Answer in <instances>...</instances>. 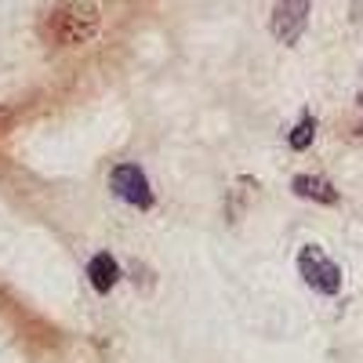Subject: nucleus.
<instances>
[{
	"instance_id": "7",
	"label": "nucleus",
	"mask_w": 363,
	"mask_h": 363,
	"mask_svg": "<svg viewBox=\"0 0 363 363\" xmlns=\"http://www.w3.org/2000/svg\"><path fill=\"white\" fill-rule=\"evenodd\" d=\"M313 138H316V120L306 113V116H301L298 120V124H294V131H291V149H298V153H301V149H309L313 145Z\"/></svg>"
},
{
	"instance_id": "3",
	"label": "nucleus",
	"mask_w": 363,
	"mask_h": 363,
	"mask_svg": "<svg viewBox=\"0 0 363 363\" xmlns=\"http://www.w3.org/2000/svg\"><path fill=\"white\" fill-rule=\"evenodd\" d=\"M109 189H113V196L116 200H124V203H131V207H142V211H149L153 207V189H149V178H145V171L138 167V164H120L113 174H109Z\"/></svg>"
},
{
	"instance_id": "8",
	"label": "nucleus",
	"mask_w": 363,
	"mask_h": 363,
	"mask_svg": "<svg viewBox=\"0 0 363 363\" xmlns=\"http://www.w3.org/2000/svg\"><path fill=\"white\" fill-rule=\"evenodd\" d=\"M359 106H363V95H359ZM359 135H363V124H359Z\"/></svg>"
},
{
	"instance_id": "4",
	"label": "nucleus",
	"mask_w": 363,
	"mask_h": 363,
	"mask_svg": "<svg viewBox=\"0 0 363 363\" xmlns=\"http://www.w3.org/2000/svg\"><path fill=\"white\" fill-rule=\"evenodd\" d=\"M309 4L313 0H280L277 4V11H272V33H277L280 44H298V37L306 33Z\"/></svg>"
},
{
	"instance_id": "1",
	"label": "nucleus",
	"mask_w": 363,
	"mask_h": 363,
	"mask_svg": "<svg viewBox=\"0 0 363 363\" xmlns=\"http://www.w3.org/2000/svg\"><path fill=\"white\" fill-rule=\"evenodd\" d=\"M48 33L58 44H84L99 33V15L91 4H84V0H66V4H58L51 11Z\"/></svg>"
},
{
	"instance_id": "5",
	"label": "nucleus",
	"mask_w": 363,
	"mask_h": 363,
	"mask_svg": "<svg viewBox=\"0 0 363 363\" xmlns=\"http://www.w3.org/2000/svg\"><path fill=\"white\" fill-rule=\"evenodd\" d=\"M291 189H294V196H301V200H316V203H338V189L330 186L327 178H320V174H298V178L291 182Z\"/></svg>"
},
{
	"instance_id": "6",
	"label": "nucleus",
	"mask_w": 363,
	"mask_h": 363,
	"mask_svg": "<svg viewBox=\"0 0 363 363\" xmlns=\"http://www.w3.org/2000/svg\"><path fill=\"white\" fill-rule=\"evenodd\" d=\"M87 280H91V287H95L99 294H109L116 287V280H120L116 258L113 255H95V258H91V265H87Z\"/></svg>"
},
{
	"instance_id": "2",
	"label": "nucleus",
	"mask_w": 363,
	"mask_h": 363,
	"mask_svg": "<svg viewBox=\"0 0 363 363\" xmlns=\"http://www.w3.org/2000/svg\"><path fill=\"white\" fill-rule=\"evenodd\" d=\"M298 272H301V280H306L313 291H320V294H338L342 291V269L330 262L323 255V247H316V244H306L298 251Z\"/></svg>"
}]
</instances>
